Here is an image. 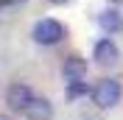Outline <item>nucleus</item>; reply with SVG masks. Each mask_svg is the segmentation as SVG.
<instances>
[{"label":"nucleus","mask_w":123,"mask_h":120,"mask_svg":"<svg viewBox=\"0 0 123 120\" xmlns=\"http://www.w3.org/2000/svg\"><path fill=\"white\" fill-rule=\"evenodd\" d=\"M23 114L28 120H53V103H50L48 98H37L34 95V101L28 103V109H25Z\"/></svg>","instance_id":"423d86ee"},{"label":"nucleus","mask_w":123,"mask_h":120,"mask_svg":"<svg viewBox=\"0 0 123 120\" xmlns=\"http://www.w3.org/2000/svg\"><path fill=\"white\" fill-rule=\"evenodd\" d=\"M98 25H101V31H106V34H117V31H123V14L117 8L101 11L98 14Z\"/></svg>","instance_id":"0eeeda50"},{"label":"nucleus","mask_w":123,"mask_h":120,"mask_svg":"<svg viewBox=\"0 0 123 120\" xmlns=\"http://www.w3.org/2000/svg\"><path fill=\"white\" fill-rule=\"evenodd\" d=\"M31 36H34V42L37 45H59L62 39H64V25L59 23V20H53V17H42V20H37L34 23V31H31Z\"/></svg>","instance_id":"f03ea898"},{"label":"nucleus","mask_w":123,"mask_h":120,"mask_svg":"<svg viewBox=\"0 0 123 120\" xmlns=\"http://www.w3.org/2000/svg\"><path fill=\"white\" fill-rule=\"evenodd\" d=\"M31 101H34V92H31L28 84H23V81H11V84H8V90H6V103H8L11 112H25Z\"/></svg>","instance_id":"7ed1b4c3"},{"label":"nucleus","mask_w":123,"mask_h":120,"mask_svg":"<svg viewBox=\"0 0 123 120\" xmlns=\"http://www.w3.org/2000/svg\"><path fill=\"white\" fill-rule=\"evenodd\" d=\"M92 59H95V64H101V67H115L117 61H120V50H117V45L106 36V39H98V42H95Z\"/></svg>","instance_id":"20e7f679"},{"label":"nucleus","mask_w":123,"mask_h":120,"mask_svg":"<svg viewBox=\"0 0 123 120\" xmlns=\"http://www.w3.org/2000/svg\"><path fill=\"white\" fill-rule=\"evenodd\" d=\"M78 95H87V84H84V81H73V84H67V98H70V101H76Z\"/></svg>","instance_id":"6e6552de"},{"label":"nucleus","mask_w":123,"mask_h":120,"mask_svg":"<svg viewBox=\"0 0 123 120\" xmlns=\"http://www.w3.org/2000/svg\"><path fill=\"white\" fill-rule=\"evenodd\" d=\"M62 75H64V84L84 81L87 78V61L81 59V56H67L64 64H62Z\"/></svg>","instance_id":"39448f33"},{"label":"nucleus","mask_w":123,"mask_h":120,"mask_svg":"<svg viewBox=\"0 0 123 120\" xmlns=\"http://www.w3.org/2000/svg\"><path fill=\"white\" fill-rule=\"evenodd\" d=\"M48 3H53V6H64V3H70V0H48Z\"/></svg>","instance_id":"1a4fd4ad"},{"label":"nucleus","mask_w":123,"mask_h":120,"mask_svg":"<svg viewBox=\"0 0 123 120\" xmlns=\"http://www.w3.org/2000/svg\"><path fill=\"white\" fill-rule=\"evenodd\" d=\"M90 98H92V103L98 106V109H112V106L120 103L123 87H120L117 78H101V81L90 90Z\"/></svg>","instance_id":"f257e3e1"},{"label":"nucleus","mask_w":123,"mask_h":120,"mask_svg":"<svg viewBox=\"0 0 123 120\" xmlns=\"http://www.w3.org/2000/svg\"><path fill=\"white\" fill-rule=\"evenodd\" d=\"M0 120H11V117H8V114H0Z\"/></svg>","instance_id":"9d476101"},{"label":"nucleus","mask_w":123,"mask_h":120,"mask_svg":"<svg viewBox=\"0 0 123 120\" xmlns=\"http://www.w3.org/2000/svg\"><path fill=\"white\" fill-rule=\"evenodd\" d=\"M112 3H123V0H112Z\"/></svg>","instance_id":"9b49d317"}]
</instances>
